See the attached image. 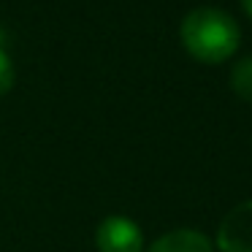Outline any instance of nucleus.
Returning <instances> with one entry per match:
<instances>
[{"mask_svg":"<svg viewBox=\"0 0 252 252\" xmlns=\"http://www.w3.org/2000/svg\"><path fill=\"white\" fill-rule=\"evenodd\" d=\"M182 44L195 60L222 63L239 49V25L220 8H195L182 22Z\"/></svg>","mask_w":252,"mask_h":252,"instance_id":"f257e3e1","label":"nucleus"},{"mask_svg":"<svg viewBox=\"0 0 252 252\" xmlns=\"http://www.w3.org/2000/svg\"><path fill=\"white\" fill-rule=\"evenodd\" d=\"M95 244L100 252H144V236L133 220L106 217L95 230Z\"/></svg>","mask_w":252,"mask_h":252,"instance_id":"f03ea898","label":"nucleus"},{"mask_svg":"<svg viewBox=\"0 0 252 252\" xmlns=\"http://www.w3.org/2000/svg\"><path fill=\"white\" fill-rule=\"evenodd\" d=\"M220 252H252V201L239 203L225 214L217 233Z\"/></svg>","mask_w":252,"mask_h":252,"instance_id":"7ed1b4c3","label":"nucleus"},{"mask_svg":"<svg viewBox=\"0 0 252 252\" xmlns=\"http://www.w3.org/2000/svg\"><path fill=\"white\" fill-rule=\"evenodd\" d=\"M149 252H214V250H212V241L203 233L182 228V230H171V233L160 236L149 247Z\"/></svg>","mask_w":252,"mask_h":252,"instance_id":"20e7f679","label":"nucleus"},{"mask_svg":"<svg viewBox=\"0 0 252 252\" xmlns=\"http://www.w3.org/2000/svg\"><path fill=\"white\" fill-rule=\"evenodd\" d=\"M230 87L241 100L252 103V57H244V60L236 63L233 73H230Z\"/></svg>","mask_w":252,"mask_h":252,"instance_id":"39448f33","label":"nucleus"},{"mask_svg":"<svg viewBox=\"0 0 252 252\" xmlns=\"http://www.w3.org/2000/svg\"><path fill=\"white\" fill-rule=\"evenodd\" d=\"M11 87H14V63L0 49V95H6Z\"/></svg>","mask_w":252,"mask_h":252,"instance_id":"423d86ee","label":"nucleus"},{"mask_svg":"<svg viewBox=\"0 0 252 252\" xmlns=\"http://www.w3.org/2000/svg\"><path fill=\"white\" fill-rule=\"evenodd\" d=\"M241 3H244V11L252 17V0H241Z\"/></svg>","mask_w":252,"mask_h":252,"instance_id":"0eeeda50","label":"nucleus"}]
</instances>
